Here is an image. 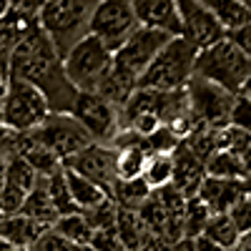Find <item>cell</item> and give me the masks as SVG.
I'll return each mask as SVG.
<instances>
[{
    "instance_id": "6da1fadb",
    "label": "cell",
    "mask_w": 251,
    "mask_h": 251,
    "mask_svg": "<svg viewBox=\"0 0 251 251\" xmlns=\"http://www.w3.org/2000/svg\"><path fill=\"white\" fill-rule=\"evenodd\" d=\"M8 78L23 80L46 98L50 113H71L78 91L63 71V58L55 53L48 35L35 23L13 50Z\"/></svg>"
},
{
    "instance_id": "7a4b0ae2",
    "label": "cell",
    "mask_w": 251,
    "mask_h": 251,
    "mask_svg": "<svg viewBox=\"0 0 251 251\" xmlns=\"http://www.w3.org/2000/svg\"><path fill=\"white\" fill-rule=\"evenodd\" d=\"M98 0H46L38 25L48 35L55 53L66 58L73 46L91 35V18Z\"/></svg>"
},
{
    "instance_id": "3957f363",
    "label": "cell",
    "mask_w": 251,
    "mask_h": 251,
    "mask_svg": "<svg viewBox=\"0 0 251 251\" xmlns=\"http://www.w3.org/2000/svg\"><path fill=\"white\" fill-rule=\"evenodd\" d=\"M199 48L188 43L186 38H171L163 46V50L153 58V63L143 71L138 78V88L146 91H183L186 83L194 75V63H196Z\"/></svg>"
},
{
    "instance_id": "277c9868",
    "label": "cell",
    "mask_w": 251,
    "mask_h": 251,
    "mask_svg": "<svg viewBox=\"0 0 251 251\" xmlns=\"http://www.w3.org/2000/svg\"><path fill=\"white\" fill-rule=\"evenodd\" d=\"M194 75L211 80L224 91L239 96L244 83L251 75V60L231 43L228 38L214 43L211 48H203L196 53L194 63Z\"/></svg>"
},
{
    "instance_id": "5b68a950",
    "label": "cell",
    "mask_w": 251,
    "mask_h": 251,
    "mask_svg": "<svg viewBox=\"0 0 251 251\" xmlns=\"http://www.w3.org/2000/svg\"><path fill=\"white\" fill-rule=\"evenodd\" d=\"M50 116L46 98L23 80L8 78L0 93V121L8 133H30Z\"/></svg>"
},
{
    "instance_id": "8992f818",
    "label": "cell",
    "mask_w": 251,
    "mask_h": 251,
    "mask_svg": "<svg viewBox=\"0 0 251 251\" xmlns=\"http://www.w3.org/2000/svg\"><path fill=\"white\" fill-rule=\"evenodd\" d=\"M63 71L78 93H96L113 71V53L100 40L88 35L63 58Z\"/></svg>"
},
{
    "instance_id": "52a82bcc",
    "label": "cell",
    "mask_w": 251,
    "mask_h": 251,
    "mask_svg": "<svg viewBox=\"0 0 251 251\" xmlns=\"http://www.w3.org/2000/svg\"><path fill=\"white\" fill-rule=\"evenodd\" d=\"M186 98H188V108H191L194 118L206 126V128L221 131L228 126L234 108V93L224 91L221 86L211 80H203L199 75H191V80L186 83Z\"/></svg>"
},
{
    "instance_id": "ba28073f",
    "label": "cell",
    "mask_w": 251,
    "mask_h": 251,
    "mask_svg": "<svg viewBox=\"0 0 251 251\" xmlns=\"http://www.w3.org/2000/svg\"><path fill=\"white\" fill-rule=\"evenodd\" d=\"M141 28L131 0H98L91 18V35L116 53Z\"/></svg>"
},
{
    "instance_id": "9c48e42d",
    "label": "cell",
    "mask_w": 251,
    "mask_h": 251,
    "mask_svg": "<svg viewBox=\"0 0 251 251\" xmlns=\"http://www.w3.org/2000/svg\"><path fill=\"white\" fill-rule=\"evenodd\" d=\"M71 116L88 131L93 143L111 146L116 136L123 131L121 111L111 106L106 98H100L98 93H78Z\"/></svg>"
},
{
    "instance_id": "30bf717a",
    "label": "cell",
    "mask_w": 251,
    "mask_h": 251,
    "mask_svg": "<svg viewBox=\"0 0 251 251\" xmlns=\"http://www.w3.org/2000/svg\"><path fill=\"white\" fill-rule=\"evenodd\" d=\"M171 40V35H166L161 30L151 28H138L126 43L113 53V68L123 75H128L138 80L143 71L153 63V58L163 50V46Z\"/></svg>"
},
{
    "instance_id": "8fae6325",
    "label": "cell",
    "mask_w": 251,
    "mask_h": 251,
    "mask_svg": "<svg viewBox=\"0 0 251 251\" xmlns=\"http://www.w3.org/2000/svg\"><path fill=\"white\" fill-rule=\"evenodd\" d=\"M33 133L38 136L40 143L48 146V149L60 158V163L93 143L88 131L83 128L71 113H50Z\"/></svg>"
},
{
    "instance_id": "7c38bea8",
    "label": "cell",
    "mask_w": 251,
    "mask_h": 251,
    "mask_svg": "<svg viewBox=\"0 0 251 251\" xmlns=\"http://www.w3.org/2000/svg\"><path fill=\"white\" fill-rule=\"evenodd\" d=\"M63 169L93 181L108 196L113 194V186L118 181V176H116V149L113 146H103V143L86 146V149L78 151L75 156L63 161Z\"/></svg>"
},
{
    "instance_id": "4fadbf2b",
    "label": "cell",
    "mask_w": 251,
    "mask_h": 251,
    "mask_svg": "<svg viewBox=\"0 0 251 251\" xmlns=\"http://www.w3.org/2000/svg\"><path fill=\"white\" fill-rule=\"evenodd\" d=\"M178 20H181V38L194 43L199 50L211 48L214 43L226 38L224 28L216 23V18L208 13V8L199 0H174Z\"/></svg>"
},
{
    "instance_id": "5bb4252c",
    "label": "cell",
    "mask_w": 251,
    "mask_h": 251,
    "mask_svg": "<svg viewBox=\"0 0 251 251\" xmlns=\"http://www.w3.org/2000/svg\"><path fill=\"white\" fill-rule=\"evenodd\" d=\"M131 8L141 28H151L171 38H181V20L174 0H131Z\"/></svg>"
},
{
    "instance_id": "9a60e30c",
    "label": "cell",
    "mask_w": 251,
    "mask_h": 251,
    "mask_svg": "<svg viewBox=\"0 0 251 251\" xmlns=\"http://www.w3.org/2000/svg\"><path fill=\"white\" fill-rule=\"evenodd\" d=\"M10 153L20 156L30 169L40 176V178H48L53 174H58L63 169L60 158L38 141V136L30 131V133H13V146H10Z\"/></svg>"
},
{
    "instance_id": "2e32d148",
    "label": "cell",
    "mask_w": 251,
    "mask_h": 251,
    "mask_svg": "<svg viewBox=\"0 0 251 251\" xmlns=\"http://www.w3.org/2000/svg\"><path fill=\"white\" fill-rule=\"evenodd\" d=\"M174 158V176H171V186L183 196V199H194L199 194V186L206 178V169L203 163L186 149L183 143L176 146V151L171 153Z\"/></svg>"
},
{
    "instance_id": "e0dca14e",
    "label": "cell",
    "mask_w": 251,
    "mask_h": 251,
    "mask_svg": "<svg viewBox=\"0 0 251 251\" xmlns=\"http://www.w3.org/2000/svg\"><path fill=\"white\" fill-rule=\"evenodd\" d=\"M241 181H226V178H211L206 176L199 186L196 199H201L211 214H228L231 206L241 199Z\"/></svg>"
},
{
    "instance_id": "ac0fdd59",
    "label": "cell",
    "mask_w": 251,
    "mask_h": 251,
    "mask_svg": "<svg viewBox=\"0 0 251 251\" xmlns=\"http://www.w3.org/2000/svg\"><path fill=\"white\" fill-rule=\"evenodd\" d=\"M35 23L38 20L20 18L13 10L0 20V75L5 80H8V68H10V58H13L15 46L20 43V38H23Z\"/></svg>"
},
{
    "instance_id": "d6986e66",
    "label": "cell",
    "mask_w": 251,
    "mask_h": 251,
    "mask_svg": "<svg viewBox=\"0 0 251 251\" xmlns=\"http://www.w3.org/2000/svg\"><path fill=\"white\" fill-rule=\"evenodd\" d=\"M40 231H43V226L30 221L23 214L0 216V239L15 249H30V244L40 236Z\"/></svg>"
},
{
    "instance_id": "ffe728a7",
    "label": "cell",
    "mask_w": 251,
    "mask_h": 251,
    "mask_svg": "<svg viewBox=\"0 0 251 251\" xmlns=\"http://www.w3.org/2000/svg\"><path fill=\"white\" fill-rule=\"evenodd\" d=\"M63 174H66V183H68L71 199H73V203H75V208H78L80 214H86V211H91V208H96L98 203H103L106 199H111L93 181L83 178V176H78V174H73L68 169H63Z\"/></svg>"
},
{
    "instance_id": "44dd1931",
    "label": "cell",
    "mask_w": 251,
    "mask_h": 251,
    "mask_svg": "<svg viewBox=\"0 0 251 251\" xmlns=\"http://www.w3.org/2000/svg\"><path fill=\"white\" fill-rule=\"evenodd\" d=\"M20 214L28 216L35 224H40L43 228H50L58 221V211H55L53 203H50V196L46 191V181L43 178H40L38 186L25 196V203H23V211H20Z\"/></svg>"
},
{
    "instance_id": "7402d4cb",
    "label": "cell",
    "mask_w": 251,
    "mask_h": 251,
    "mask_svg": "<svg viewBox=\"0 0 251 251\" xmlns=\"http://www.w3.org/2000/svg\"><path fill=\"white\" fill-rule=\"evenodd\" d=\"M116 234L121 239V244L126 246V251H138L146 239H149V228L143 226L141 216L131 208H121L118 206V214H116Z\"/></svg>"
},
{
    "instance_id": "603a6c76",
    "label": "cell",
    "mask_w": 251,
    "mask_h": 251,
    "mask_svg": "<svg viewBox=\"0 0 251 251\" xmlns=\"http://www.w3.org/2000/svg\"><path fill=\"white\" fill-rule=\"evenodd\" d=\"M199 3H203L208 8V13H211L216 18V23L224 28V33H231V30L251 23V13L239 3V0H199Z\"/></svg>"
},
{
    "instance_id": "cb8c5ba5",
    "label": "cell",
    "mask_w": 251,
    "mask_h": 251,
    "mask_svg": "<svg viewBox=\"0 0 251 251\" xmlns=\"http://www.w3.org/2000/svg\"><path fill=\"white\" fill-rule=\"evenodd\" d=\"M151 188L143 178H131V181H116L111 199L116 201V206L121 208H131V211H138V208L151 199Z\"/></svg>"
},
{
    "instance_id": "d4e9b609",
    "label": "cell",
    "mask_w": 251,
    "mask_h": 251,
    "mask_svg": "<svg viewBox=\"0 0 251 251\" xmlns=\"http://www.w3.org/2000/svg\"><path fill=\"white\" fill-rule=\"evenodd\" d=\"M201 236H206L208 241H214V244H219V246L231 251L241 234H239L236 224L231 221V216H228V214H211V216H208V221H206V226H203V234Z\"/></svg>"
},
{
    "instance_id": "484cf974",
    "label": "cell",
    "mask_w": 251,
    "mask_h": 251,
    "mask_svg": "<svg viewBox=\"0 0 251 251\" xmlns=\"http://www.w3.org/2000/svg\"><path fill=\"white\" fill-rule=\"evenodd\" d=\"M53 228L58 234H63L71 244L80 246V249H88L91 239H93V228L86 221L83 214H71V216H58V221L53 224Z\"/></svg>"
},
{
    "instance_id": "4316f807",
    "label": "cell",
    "mask_w": 251,
    "mask_h": 251,
    "mask_svg": "<svg viewBox=\"0 0 251 251\" xmlns=\"http://www.w3.org/2000/svg\"><path fill=\"white\" fill-rule=\"evenodd\" d=\"M206 176L211 178H226V181H241L244 178V169L239 156L228 153V151H214L208 156V161L203 163Z\"/></svg>"
},
{
    "instance_id": "83f0119b",
    "label": "cell",
    "mask_w": 251,
    "mask_h": 251,
    "mask_svg": "<svg viewBox=\"0 0 251 251\" xmlns=\"http://www.w3.org/2000/svg\"><path fill=\"white\" fill-rule=\"evenodd\" d=\"M43 181H46V191L50 196V203H53V208L58 211V216L80 214L78 208H75V203H73V199H71V191H68V183H66V174H63V169L58 174L43 178Z\"/></svg>"
},
{
    "instance_id": "f1b7e54d",
    "label": "cell",
    "mask_w": 251,
    "mask_h": 251,
    "mask_svg": "<svg viewBox=\"0 0 251 251\" xmlns=\"http://www.w3.org/2000/svg\"><path fill=\"white\" fill-rule=\"evenodd\" d=\"M3 178L8 183L18 186L20 191H25V194H30L33 188L38 186V181H40V176L15 153H8V158H5V174H3Z\"/></svg>"
},
{
    "instance_id": "f546056e",
    "label": "cell",
    "mask_w": 251,
    "mask_h": 251,
    "mask_svg": "<svg viewBox=\"0 0 251 251\" xmlns=\"http://www.w3.org/2000/svg\"><path fill=\"white\" fill-rule=\"evenodd\" d=\"M174 176V158L171 153H161V156H149V163H146L143 171V181L149 183L151 191H158V188L169 186Z\"/></svg>"
},
{
    "instance_id": "4dcf8cb0",
    "label": "cell",
    "mask_w": 251,
    "mask_h": 251,
    "mask_svg": "<svg viewBox=\"0 0 251 251\" xmlns=\"http://www.w3.org/2000/svg\"><path fill=\"white\" fill-rule=\"evenodd\" d=\"M211 216V208H208L201 199H188L186 201V214H183V239H196L203 234V226Z\"/></svg>"
},
{
    "instance_id": "1f68e13d",
    "label": "cell",
    "mask_w": 251,
    "mask_h": 251,
    "mask_svg": "<svg viewBox=\"0 0 251 251\" xmlns=\"http://www.w3.org/2000/svg\"><path fill=\"white\" fill-rule=\"evenodd\" d=\"M216 141H219V151H228L234 156H241L249 146H251V136L241 128H236V126L228 123L226 128L216 131Z\"/></svg>"
},
{
    "instance_id": "d6a6232c",
    "label": "cell",
    "mask_w": 251,
    "mask_h": 251,
    "mask_svg": "<svg viewBox=\"0 0 251 251\" xmlns=\"http://www.w3.org/2000/svg\"><path fill=\"white\" fill-rule=\"evenodd\" d=\"M28 251H83V249L71 244L66 236L58 234L55 228L50 226V228H43V231H40V236L30 244Z\"/></svg>"
},
{
    "instance_id": "836d02e7",
    "label": "cell",
    "mask_w": 251,
    "mask_h": 251,
    "mask_svg": "<svg viewBox=\"0 0 251 251\" xmlns=\"http://www.w3.org/2000/svg\"><path fill=\"white\" fill-rule=\"evenodd\" d=\"M116 214H118L116 201L113 199H106L103 203H98L96 208L86 211L83 216H86V221L91 224L93 231H100V228H113L116 226Z\"/></svg>"
},
{
    "instance_id": "e575fe53",
    "label": "cell",
    "mask_w": 251,
    "mask_h": 251,
    "mask_svg": "<svg viewBox=\"0 0 251 251\" xmlns=\"http://www.w3.org/2000/svg\"><path fill=\"white\" fill-rule=\"evenodd\" d=\"M25 191H20L18 186L8 183L5 178L0 181V216H13L23 211V203H25Z\"/></svg>"
},
{
    "instance_id": "d590c367",
    "label": "cell",
    "mask_w": 251,
    "mask_h": 251,
    "mask_svg": "<svg viewBox=\"0 0 251 251\" xmlns=\"http://www.w3.org/2000/svg\"><path fill=\"white\" fill-rule=\"evenodd\" d=\"M228 123L251 136V98H246V96H236L234 98V108H231V118H228Z\"/></svg>"
},
{
    "instance_id": "8d00e7d4",
    "label": "cell",
    "mask_w": 251,
    "mask_h": 251,
    "mask_svg": "<svg viewBox=\"0 0 251 251\" xmlns=\"http://www.w3.org/2000/svg\"><path fill=\"white\" fill-rule=\"evenodd\" d=\"M93 251H126V246L121 244L118 234H116V226L113 228H100V231H93L91 246Z\"/></svg>"
},
{
    "instance_id": "74e56055",
    "label": "cell",
    "mask_w": 251,
    "mask_h": 251,
    "mask_svg": "<svg viewBox=\"0 0 251 251\" xmlns=\"http://www.w3.org/2000/svg\"><path fill=\"white\" fill-rule=\"evenodd\" d=\"M228 216H231V221L236 224L239 234H249V231H251V199L241 196V199L231 206Z\"/></svg>"
},
{
    "instance_id": "f35d334b",
    "label": "cell",
    "mask_w": 251,
    "mask_h": 251,
    "mask_svg": "<svg viewBox=\"0 0 251 251\" xmlns=\"http://www.w3.org/2000/svg\"><path fill=\"white\" fill-rule=\"evenodd\" d=\"M46 0H13L10 10L20 18H28V20H38L40 10H43Z\"/></svg>"
},
{
    "instance_id": "ab89813d",
    "label": "cell",
    "mask_w": 251,
    "mask_h": 251,
    "mask_svg": "<svg viewBox=\"0 0 251 251\" xmlns=\"http://www.w3.org/2000/svg\"><path fill=\"white\" fill-rule=\"evenodd\" d=\"M226 38L231 40V43L251 60V23H246V25H241V28H236V30H231V33H226Z\"/></svg>"
},
{
    "instance_id": "60d3db41",
    "label": "cell",
    "mask_w": 251,
    "mask_h": 251,
    "mask_svg": "<svg viewBox=\"0 0 251 251\" xmlns=\"http://www.w3.org/2000/svg\"><path fill=\"white\" fill-rule=\"evenodd\" d=\"M191 241H194V251H228V249H224V246H219L214 241H208L206 236H196Z\"/></svg>"
},
{
    "instance_id": "b9f144b4",
    "label": "cell",
    "mask_w": 251,
    "mask_h": 251,
    "mask_svg": "<svg viewBox=\"0 0 251 251\" xmlns=\"http://www.w3.org/2000/svg\"><path fill=\"white\" fill-rule=\"evenodd\" d=\"M239 161H241V169H244V178H246V176H251V146H249V149L239 156Z\"/></svg>"
},
{
    "instance_id": "7bdbcfd3",
    "label": "cell",
    "mask_w": 251,
    "mask_h": 251,
    "mask_svg": "<svg viewBox=\"0 0 251 251\" xmlns=\"http://www.w3.org/2000/svg\"><path fill=\"white\" fill-rule=\"evenodd\" d=\"M231 251H251V231H249V234H241Z\"/></svg>"
},
{
    "instance_id": "ee69618b",
    "label": "cell",
    "mask_w": 251,
    "mask_h": 251,
    "mask_svg": "<svg viewBox=\"0 0 251 251\" xmlns=\"http://www.w3.org/2000/svg\"><path fill=\"white\" fill-rule=\"evenodd\" d=\"M241 194H244L246 199H251V176L241 178Z\"/></svg>"
},
{
    "instance_id": "f6af8a7d",
    "label": "cell",
    "mask_w": 251,
    "mask_h": 251,
    "mask_svg": "<svg viewBox=\"0 0 251 251\" xmlns=\"http://www.w3.org/2000/svg\"><path fill=\"white\" fill-rule=\"evenodd\" d=\"M10 5H13V0H0V20L10 13Z\"/></svg>"
},
{
    "instance_id": "bcb514c9",
    "label": "cell",
    "mask_w": 251,
    "mask_h": 251,
    "mask_svg": "<svg viewBox=\"0 0 251 251\" xmlns=\"http://www.w3.org/2000/svg\"><path fill=\"white\" fill-rule=\"evenodd\" d=\"M239 96H246V98H251V75H249V80L244 83V88H241V93Z\"/></svg>"
},
{
    "instance_id": "7dc6e473",
    "label": "cell",
    "mask_w": 251,
    "mask_h": 251,
    "mask_svg": "<svg viewBox=\"0 0 251 251\" xmlns=\"http://www.w3.org/2000/svg\"><path fill=\"white\" fill-rule=\"evenodd\" d=\"M8 158V156H5ZM5 158H0V181H3V174H5Z\"/></svg>"
},
{
    "instance_id": "c3c4849f",
    "label": "cell",
    "mask_w": 251,
    "mask_h": 251,
    "mask_svg": "<svg viewBox=\"0 0 251 251\" xmlns=\"http://www.w3.org/2000/svg\"><path fill=\"white\" fill-rule=\"evenodd\" d=\"M239 3H241V5H244V8L251 13V0H239Z\"/></svg>"
},
{
    "instance_id": "681fc988",
    "label": "cell",
    "mask_w": 251,
    "mask_h": 251,
    "mask_svg": "<svg viewBox=\"0 0 251 251\" xmlns=\"http://www.w3.org/2000/svg\"><path fill=\"white\" fill-rule=\"evenodd\" d=\"M3 86H5V78L0 75V93H3Z\"/></svg>"
},
{
    "instance_id": "f907efd6",
    "label": "cell",
    "mask_w": 251,
    "mask_h": 251,
    "mask_svg": "<svg viewBox=\"0 0 251 251\" xmlns=\"http://www.w3.org/2000/svg\"><path fill=\"white\" fill-rule=\"evenodd\" d=\"M0 131H5V128H3V121H0Z\"/></svg>"
},
{
    "instance_id": "816d5d0a",
    "label": "cell",
    "mask_w": 251,
    "mask_h": 251,
    "mask_svg": "<svg viewBox=\"0 0 251 251\" xmlns=\"http://www.w3.org/2000/svg\"><path fill=\"white\" fill-rule=\"evenodd\" d=\"M83 251H93V249H83Z\"/></svg>"
}]
</instances>
